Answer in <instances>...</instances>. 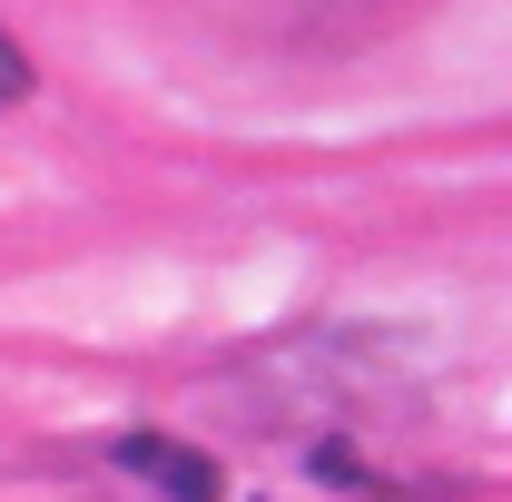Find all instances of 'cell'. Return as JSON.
<instances>
[{"label":"cell","instance_id":"obj_1","mask_svg":"<svg viewBox=\"0 0 512 502\" xmlns=\"http://www.w3.org/2000/svg\"><path fill=\"white\" fill-rule=\"evenodd\" d=\"M119 463H128V473H148L168 502H217V493H227V483H217V463L188 453V443H168V434H128Z\"/></svg>","mask_w":512,"mask_h":502},{"label":"cell","instance_id":"obj_2","mask_svg":"<svg viewBox=\"0 0 512 502\" xmlns=\"http://www.w3.org/2000/svg\"><path fill=\"white\" fill-rule=\"evenodd\" d=\"M10 99H30V60H20V40L0 30V109H10Z\"/></svg>","mask_w":512,"mask_h":502}]
</instances>
